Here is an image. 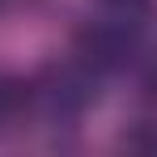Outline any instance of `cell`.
Wrapping results in <instances>:
<instances>
[{"mask_svg": "<svg viewBox=\"0 0 157 157\" xmlns=\"http://www.w3.org/2000/svg\"><path fill=\"white\" fill-rule=\"evenodd\" d=\"M98 81L102 77L77 55L72 59H51L30 81V106H34L38 119H47L55 128H72L98 102Z\"/></svg>", "mask_w": 157, "mask_h": 157, "instance_id": "6da1fadb", "label": "cell"}, {"mask_svg": "<svg viewBox=\"0 0 157 157\" xmlns=\"http://www.w3.org/2000/svg\"><path fill=\"white\" fill-rule=\"evenodd\" d=\"M26 115H34V106H30V81L0 77V132H13L17 123H26Z\"/></svg>", "mask_w": 157, "mask_h": 157, "instance_id": "7a4b0ae2", "label": "cell"}, {"mask_svg": "<svg viewBox=\"0 0 157 157\" xmlns=\"http://www.w3.org/2000/svg\"><path fill=\"white\" fill-rule=\"evenodd\" d=\"M140 89H144L149 102H157V55H149L144 68H140Z\"/></svg>", "mask_w": 157, "mask_h": 157, "instance_id": "3957f363", "label": "cell"}, {"mask_svg": "<svg viewBox=\"0 0 157 157\" xmlns=\"http://www.w3.org/2000/svg\"><path fill=\"white\" fill-rule=\"evenodd\" d=\"M128 149H144V153H157V128H153V132H132V136H128Z\"/></svg>", "mask_w": 157, "mask_h": 157, "instance_id": "277c9868", "label": "cell"}]
</instances>
